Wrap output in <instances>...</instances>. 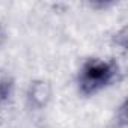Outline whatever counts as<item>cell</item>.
<instances>
[{"instance_id":"obj_1","label":"cell","mask_w":128,"mask_h":128,"mask_svg":"<svg viewBox=\"0 0 128 128\" xmlns=\"http://www.w3.org/2000/svg\"><path fill=\"white\" fill-rule=\"evenodd\" d=\"M118 74L119 68L114 62L92 57L83 63L78 71V90L83 96L95 95L102 89L108 88L118 78Z\"/></svg>"},{"instance_id":"obj_3","label":"cell","mask_w":128,"mask_h":128,"mask_svg":"<svg viewBox=\"0 0 128 128\" xmlns=\"http://www.w3.org/2000/svg\"><path fill=\"white\" fill-rule=\"evenodd\" d=\"M50 92H48V86L47 83H36L30 88V98L32 101L38 102L39 106L45 102V100H48Z\"/></svg>"},{"instance_id":"obj_2","label":"cell","mask_w":128,"mask_h":128,"mask_svg":"<svg viewBox=\"0 0 128 128\" xmlns=\"http://www.w3.org/2000/svg\"><path fill=\"white\" fill-rule=\"evenodd\" d=\"M14 95V78L5 70H0V112L12 100Z\"/></svg>"},{"instance_id":"obj_4","label":"cell","mask_w":128,"mask_h":128,"mask_svg":"<svg viewBox=\"0 0 128 128\" xmlns=\"http://www.w3.org/2000/svg\"><path fill=\"white\" fill-rule=\"evenodd\" d=\"M2 39H3V32H2V29H0V42H2Z\"/></svg>"}]
</instances>
